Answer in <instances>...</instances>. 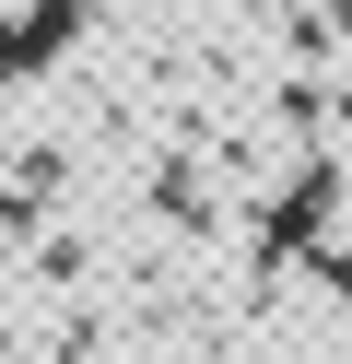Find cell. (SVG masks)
<instances>
[{
	"instance_id": "obj_1",
	"label": "cell",
	"mask_w": 352,
	"mask_h": 364,
	"mask_svg": "<svg viewBox=\"0 0 352 364\" xmlns=\"http://www.w3.org/2000/svg\"><path fill=\"white\" fill-rule=\"evenodd\" d=\"M0 82H23V36H0Z\"/></svg>"
}]
</instances>
